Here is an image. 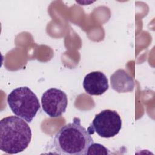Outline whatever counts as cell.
Wrapping results in <instances>:
<instances>
[{
  "mask_svg": "<svg viewBox=\"0 0 155 155\" xmlns=\"http://www.w3.org/2000/svg\"><path fill=\"white\" fill-rule=\"evenodd\" d=\"M93 143L91 134L81 125L80 119L74 117L73 122L62 127L57 132L53 145L59 154L85 155Z\"/></svg>",
  "mask_w": 155,
  "mask_h": 155,
  "instance_id": "obj_1",
  "label": "cell"
},
{
  "mask_svg": "<svg viewBox=\"0 0 155 155\" xmlns=\"http://www.w3.org/2000/svg\"><path fill=\"white\" fill-rule=\"evenodd\" d=\"M31 135L28 124L18 116H7L0 121V149L5 153L23 151L29 145Z\"/></svg>",
  "mask_w": 155,
  "mask_h": 155,
  "instance_id": "obj_2",
  "label": "cell"
},
{
  "mask_svg": "<svg viewBox=\"0 0 155 155\" xmlns=\"http://www.w3.org/2000/svg\"><path fill=\"white\" fill-rule=\"evenodd\" d=\"M7 103L13 113L29 123L40 108L36 95L27 87L13 90L7 96Z\"/></svg>",
  "mask_w": 155,
  "mask_h": 155,
  "instance_id": "obj_3",
  "label": "cell"
},
{
  "mask_svg": "<svg viewBox=\"0 0 155 155\" xmlns=\"http://www.w3.org/2000/svg\"><path fill=\"white\" fill-rule=\"evenodd\" d=\"M122 128V120L116 111L104 110L96 114L87 128L90 134L96 133L104 138L116 136Z\"/></svg>",
  "mask_w": 155,
  "mask_h": 155,
  "instance_id": "obj_4",
  "label": "cell"
},
{
  "mask_svg": "<svg viewBox=\"0 0 155 155\" xmlns=\"http://www.w3.org/2000/svg\"><path fill=\"white\" fill-rule=\"evenodd\" d=\"M67 104L65 93L56 88L48 89L41 97L42 110L50 117L61 116L66 111Z\"/></svg>",
  "mask_w": 155,
  "mask_h": 155,
  "instance_id": "obj_5",
  "label": "cell"
},
{
  "mask_svg": "<svg viewBox=\"0 0 155 155\" xmlns=\"http://www.w3.org/2000/svg\"><path fill=\"white\" fill-rule=\"evenodd\" d=\"M82 85L87 93L95 96L102 94L109 88L107 76L101 71H93L87 74Z\"/></svg>",
  "mask_w": 155,
  "mask_h": 155,
  "instance_id": "obj_6",
  "label": "cell"
},
{
  "mask_svg": "<svg viewBox=\"0 0 155 155\" xmlns=\"http://www.w3.org/2000/svg\"><path fill=\"white\" fill-rule=\"evenodd\" d=\"M111 85L113 90L119 93L132 91L134 81L124 70H118L111 76Z\"/></svg>",
  "mask_w": 155,
  "mask_h": 155,
  "instance_id": "obj_7",
  "label": "cell"
},
{
  "mask_svg": "<svg viewBox=\"0 0 155 155\" xmlns=\"http://www.w3.org/2000/svg\"><path fill=\"white\" fill-rule=\"evenodd\" d=\"M110 151L104 145L100 143H93L88 148L87 154H108Z\"/></svg>",
  "mask_w": 155,
  "mask_h": 155,
  "instance_id": "obj_8",
  "label": "cell"
}]
</instances>
